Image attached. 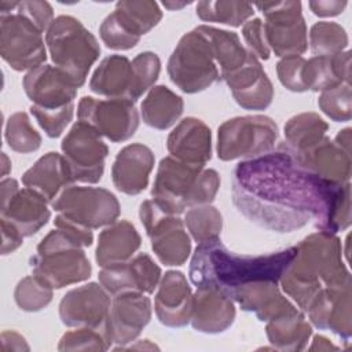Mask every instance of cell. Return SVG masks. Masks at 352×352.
<instances>
[{"label": "cell", "mask_w": 352, "mask_h": 352, "mask_svg": "<svg viewBox=\"0 0 352 352\" xmlns=\"http://www.w3.org/2000/svg\"><path fill=\"white\" fill-rule=\"evenodd\" d=\"M337 183L319 179L278 147L241 161L232 173V202L239 213L261 228L293 232L318 223Z\"/></svg>", "instance_id": "1"}, {"label": "cell", "mask_w": 352, "mask_h": 352, "mask_svg": "<svg viewBox=\"0 0 352 352\" xmlns=\"http://www.w3.org/2000/svg\"><path fill=\"white\" fill-rule=\"evenodd\" d=\"M292 246L261 256H246L230 252L220 238L198 243L188 268L191 283L199 287H213L226 294L235 289L258 282L278 283L283 271L296 256Z\"/></svg>", "instance_id": "2"}, {"label": "cell", "mask_w": 352, "mask_h": 352, "mask_svg": "<svg viewBox=\"0 0 352 352\" xmlns=\"http://www.w3.org/2000/svg\"><path fill=\"white\" fill-rule=\"evenodd\" d=\"M279 282L283 292L307 312L312 300L326 287L351 285V274L342 261V245L336 234L318 231L305 236Z\"/></svg>", "instance_id": "3"}, {"label": "cell", "mask_w": 352, "mask_h": 352, "mask_svg": "<svg viewBox=\"0 0 352 352\" xmlns=\"http://www.w3.org/2000/svg\"><path fill=\"white\" fill-rule=\"evenodd\" d=\"M220 187L214 169L186 164L173 157L160 161L151 199L166 213L180 214L187 208L210 204Z\"/></svg>", "instance_id": "4"}, {"label": "cell", "mask_w": 352, "mask_h": 352, "mask_svg": "<svg viewBox=\"0 0 352 352\" xmlns=\"http://www.w3.org/2000/svg\"><path fill=\"white\" fill-rule=\"evenodd\" d=\"M32 274L52 289H62L87 280L92 267L84 248L66 231L51 230L37 245L30 258Z\"/></svg>", "instance_id": "5"}, {"label": "cell", "mask_w": 352, "mask_h": 352, "mask_svg": "<svg viewBox=\"0 0 352 352\" xmlns=\"http://www.w3.org/2000/svg\"><path fill=\"white\" fill-rule=\"evenodd\" d=\"M45 45L56 67L82 87L100 55L96 37L72 15H59L45 33Z\"/></svg>", "instance_id": "6"}, {"label": "cell", "mask_w": 352, "mask_h": 352, "mask_svg": "<svg viewBox=\"0 0 352 352\" xmlns=\"http://www.w3.org/2000/svg\"><path fill=\"white\" fill-rule=\"evenodd\" d=\"M166 70L170 81L186 94L205 91L221 80L210 43L198 26L180 37Z\"/></svg>", "instance_id": "7"}, {"label": "cell", "mask_w": 352, "mask_h": 352, "mask_svg": "<svg viewBox=\"0 0 352 352\" xmlns=\"http://www.w3.org/2000/svg\"><path fill=\"white\" fill-rule=\"evenodd\" d=\"M43 30L15 8V1L0 3V55L16 72L33 70L47 59Z\"/></svg>", "instance_id": "8"}, {"label": "cell", "mask_w": 352, "mask_h": 352, "mask_svg": "<svg viewBox=\"0 0 352 352\" xmlns=\"http://www.w3.org/2000/svg\"><path fill=\"white\" fill-rule=\"evenodd\" d=\"M278 125L261 114L234 117L217 129V157L221 161L250 160L272 151L278 139Z\"/></svg>", "instance_id": "9"}, {"label": "cell", "mask_w": 352, "mask_h": 352, "mask_svg": "<svg viewBox=\"0 0 352 352\" xmlns=\"http://www.w3.org/2000/svg\"><path fill=\"white\" fill-rule=\"evenodd\" d=\"M162 19L158 3L151 0L118 1L99 26V36L107 48L126 51Z\"/></svg>", "instance_id": "10"}, {"label": "cell", "mask_w": 352, "mask_h": 352, "mask_svg": "<svg viewBox=\"0 0 352 352\" xmlns=\"http://www.w3.org/2000/svg\"><path fill=\"white\" fill-rule=\"evenodd\" d=\"M51 208L73 223L96 230L117 221L121 206L117 197L103 187L69 186L52 202Z\"/></svg>", "instance_id": "11"}, {"label": "cell", "mask_w": 352, "mask_h": 352, "mask_svg": "<svg viewBox=\"0 0 352 352\" xmlns=\"http://www.w3.org/2000/svg\"><path fill=\"white\" fill-rule=\"evenodd\" d=\"M139 217L157 258L169 267L183 265L191 254V239L184 221L177 214L164 212L153 199L140 204Z\"/></svg>", "instance_id": "12"}, {"label": "cell", "mask_w": 352, "mask_h": 352, "mask_svg": "<svg viewBox=\"0 0 352 352\" xmlns=\"http://www.w3.org/2000/svg\"><path fill=\"white\" fill-rule=\"evenodd\" d=\"M265 16L264 36L276 56L301 55L308 50L307 23L300 1H271L254 4Z\"/></svg>", "instance_id": "13"}, {"label": "cell", "mask_w": 352, "mask_h": 352, "mask_svg": "<svg viewBox=\"0 0 352 352\" xmlns=\"http://www.w3.org/2000/svg\"><path fill=\"white\" fill-rule=\"evenodd\" d=\"M60 150L74 182L94 184L102 179L109 147L92 126L77 121L63 138Z\"/></svg>", "instance_id": "14"}, {"label": "cell", "mask_w": 352, "mask_h": 352, "mask_svg": "<svg viewBox=\"0 0 352 352\" xmlns=\"http://www.w3.org/2000/svg\"><path fill=\"white\" fill-rule=\"evenodd\" d=\"M77 117L114 143L131 139L139 128V111L128 99L82 96L77 106Z\"/></svg>", "instance_id": "15"}, {"label": "cell", "mask_w": 352, "mask_h": 352, "mask_svg": "<svg viewBox=\"0 0 352 352\" xmlns=\"http://www.w3.org/2000/svg\"><path fill=\"white\" fill-rule=\"evenodd\" d=\"M110 305L107 290L100 283L89 282L69 290L62 297L59 318L67 327H91L102 331L113 345L109 333Z\"/></svg>", "instance_id": "16"}, {"label": "cell", "mask_w": 352, "mask_h": 352, "mask_svg": "<svg viewBox=\"0 0 352 352\" xmlns=\"http://www.w3.org/2000/svg\"><path fill=\"white\" fill-rule=\"evenodd\" d=\"M98 276L110 296L124 292L151 294L162 278L160 265L147 253H138L124 263L102 267Z\"/></svg>", "instance_id": "17"}, {"label": "cell", "mask_w": 352, "mask_h": 352, "mask_svg": "<svg viewBox=\"0 0 352 352\" xmlns=\"http://www.w3.org/2000/svg\"><path fill=\"white\" fill-rule=\"evenodd\" d=\"M151 300L146 293L124 292L113 296L109 312V333L116 349L135 341L151 319Z\"/></svg>", "instance_id": "18"}, {"label": "cell", "mask_w": 352, "mask_h": 352, "mask_svg": "<svg viewBox=\"0 0 352 352\" xmlns=\"http://www.w3.org/2000/svg\"><path fill=\"white\" fill-rule=\"evenodd\" d=\"M22 87L34 106L47 110H56L74 103L78 89L63 70L52 65H41L29 70L22 80Z\"/></svg>", "instance_id": "19"}, {"label": "cell", "mask_w": 352, "mask_h": 352, "mask_svg": "<svg viewBox=\"0 0 352 352\" xmlns=\"http://www.w3.org/2000/svg\"><path fill=\"white\" fill-rule=\"evenodd\" d=\"M192 290L180 271H166L158 283L154 298V311L158 320L166 327H184L192 315Z\"/></svg>", "instance_id": "20"}, {"label": "cell", "mask_w": 352, "mask_h": 352, "mask_svg": "<svg viewBox=\"0 0 352 352\" xmlns=\"http://www.w3.org/2000/svg\"><path fill=\"white\" fill-rule=\"evenodd\" d=\"M351 285L323 289L309 304L307 314L319 330H330L345 342L352 336Z\"/></svg>", "instance_id": "21"}, {"label": "cell", "mask_w": 352, "mask_h": 352, "mask_svg": "<svg viewBox=\"0 0 352 352\" xmlns=\"http://www.w3.org/2000/svg\"><path fill=\"white\" fill-rule=\"evenodd\" d=\"M235 102L245 110H265L274 99V87L261 62L250 52L246 63L221 77Z\"/></svg>", "instance_id": "22"}, {"label": "cell", "mask_w": 352, "mask_h": 352, "mask_svg": "<svg viewBox=\"0 0 352 352\" xmlns=\"http://www.w3.org/2000/svg\"><path fill=\"white\" fill-rule=\"evenodd\" d=\"M154 162V153L143 143H131L122 147L111 166L114 187L126 195L140 194L148 186Z\"/></svg>", "instance_id": "23"}, {"label": "cell", "mask_w": 352, "mask_h": 352, "mask_svg": "<svg viewBox=\"0 0 352 352\" xmlns=\"http://www.w3.org/2000/svg\"><path fill=\"white\" fill-rule=\"evenodd\" d=\"M166 148L179 161L205 166L212 158L210 128L199 118L186 117L169 133Z\"/></svg>", "instance_id": "24"}, {"label": "cell", "mask_w": 352, "mask_h": 352, "mask_svg": "<svg viewBox=\"0 0 352 352\" xmlns=\"http://www.w3.org/2000/svg\"><path fill=\"white\" fill-rule=\"evenodd\" d=\"M234 300L213 287H199L192 298L191 324L194 330L217 334L226 331L235 320Z\"/></svg>", "instance_id": "25"}, {"label": "cell", "mask_w": 352, "mask_h": 352, "mask_svg": "<svg viewBox=\"0 0 352 352\" xmlns=\"http://www.w3.org/2000/svg\"><path fill=\"white\" fill-rule=\"evenodd\" d=\"M292 155L304 169L322 180L342 184L351 179V153L327 136L309 150Z\"/></svg>", "instance_id": "26"}, {"label": "cell", "mask_w": 352, "mask_h": 352, "mask_svg": "<svg viewBox=\"0 0 352 352\" xmlns=\"http://www.w3.org/2000/svg\"><path fill=\"white\" fill-rule=\"evenodd\" d=\"M230 297L243 311L253 312L261 322H268L300 309L280 293L278 283L270 280H258L241 286Z\"/></svg>", "instance_id": "27"}, {"label": "cell", "mask_w": 352, "mask_h": 352, "mask_svg": "<svg viewBox=\"0 0 352 352\" xmlns=\"http://www.w3.org/2000/svg\"><path fill=\"white\" fill-rule=\"evenodd\" d=\"M48 201L37 191L23 187L16 190L10 199L1 204V219L14 224L23 236L38 232L50 220Z\"/></svg>", "instance_id": "28"}, {"label": "cell", "mask_w": 352, "mask_h": 352, "mask_svg": "<svg viewBox=\"0 0 352 352\" xmlns=\"http://www.w3.org/2000/svg\"><path fill=\"white\" fill-rule=\"evenodd\" d=\"M22 183L41 194L51 204L74 180L65 157L56 151H50L23 173Z\"/></svg>", "instance_id": "29"}, {"label": "cell", "mask_w": 352, "mask_h": 352, "mask_svg": "<svg viewBox=\"0 0 352 352\" xmlns=\"http://www.w3.org/2000/svg\"><path fill=\"white\" fill-rule=\"evenodd\" d=\"M89 89L100 96H107L109 99H128L132 102V60L125 55L118 54L102 59L91 77Z\"/></svg>", "instance_id": "30"}, {"label": "cell", "mask_w": 352, "mask_h": 352, "mask_svg": "<svg viewBox=\"0 0 352 352\" xmlns=\"http://www.w3.org/2000/svg\"><path fill=\"white\" fill-rule=\"evenodd\" d=\"M140 245L142 238L135 226L128 220H117L99 234L95 260L99 267L124 263L135 256Z\"/></svg>", "instance_id": "31"}, {"label": "cell", "mask_w": 352, "mask_h": 352, "mask_svg": "<svg viewBox=\"0 0 352 352\" xmlns=\"http://www.w3.org/2000/svg\"><path fill=\"white\" fill-rule=\"evenodd\" d=\"M307 91L322 92L340 84H351V52L348 50L327 56H312L304 66Z\"/></svg>", "instance_id": "32"}, {"label": "cell", "mask_w": 352, "mask_h": 352, "mask_svg": "<svg viewBox=\"0 0 352 352\" xmlns=\"http://www.w3.org/2000/svg\"><path fill=\"white\" fill-rule=\"evenodd\" d=\"M183 98L165 85H154L140 104L143 122L154 129L165 131L183 114Z\"/></svg>", "instance_id": "33"}, {"label": "cell", "mask_w": 352, "mask_h": 352, "mask_svg": "<svg viewBox=\"0 0 352 352\" xmlns=\"http://www.w3.org/2000/svg\"><path fill=\"white\" fill-rule=\"evenodd\" d=\"M265 333L270 344L279 351H302L305 349L312 327L301 309L268 320Z\"/></svg>", "instance_id": "34"}, {"label": "cell", "mask_w": 352, "mask_h": 352, "mask_svg": "<svg viewBox=\"0 0 352 352\" xmlns=\"http://www.w3.org/2000/svg\"><path fill=\"white\" fill-rule=\"evenodd\" d=\"M198 29L210 43L214 60L220 70V78L238 70L246 63L250 51L242 45V41L235 32L209 25H199Z\"/></svg>", "instance_id": "35"}, {"label": "cell", "mask_w": 352, "mask_h": 352, "mask_svg": "<svg viewBox=\"0 0 352 352\" xmlns=\"http://www.w3.org/2000/svg\"><path fill=\"white\" fill-rule=\"evenodd\" d=\"M327 129V122L319 114L300 113L285 124V140L279 146L290 154H301L318 144L326 136Z\"/></svg>", "instance_id": "36"}, {"label": "cell", "mask_w": 352, "mask_h": 352, "mask_svg": "<svg viewBox=\"0 0 352 352\" xmlns=\"http://www.w3.org/2000/svg\"><path fill=\"white\" fill-rule=\"evenodd\" d=\"M195 12L201 21L242 26L253 14V4L245 1H199Z\"/></svg>", "instance_id": "37"}, {"label": "cell", "mask_w": 352, "mask_h": 352, "mask_svg": "<svg viewBox=\"0 0 352 352\" xmlns=\"http://www.w3.org/2000/svg\"><path fill=\"white\" fill-rule=\"evenodd\" d=\"M351 183L337 184L322 219L315 224L319 231L337 234L351 226Z\"/></svg>", "instance_id": "38"}, {"label": "cell", "mask_w": 352, "mask_h": 352, "mask_svg": "<svg viewBox=\"0 0 352 352\" xmlns=\"http://www.w3.org/2000/svg\"><path fill=\"white\" fill-rule=\"evenodd\" d=\"M184 226L197 243L220 238L223 230V216L212 205L190 208L184 214Z\"/></svg>", "instance_id": "39"}, {"label": "cell", "mask_w": 352, "mask_h": 352, "mask_svg": "<svg viewBox=\"0 0 352 352\" xmlns=\"http://www.w3.org/2000/svg\"><path fill=\"white\" fill-rule=\"evenodd\" d=\"M4 138L10 148L21 154L37 151L41 146V135L33 126L25 111H16L8 117Z\"/></svg>", "instance_id": "40"}, {"label": "cell", "mask_w": 352, "mask_h": 352, "mask_svg": "<svg viewBox=\"0 0 352 352\" xmlns=\"http://www.w3.org/2000/svg\"><path fill=\"white\" fill-rule=\"evenodd\" d=\"M309 47L314 56L336 55L346 50L348 34L340 23L320 21L309 30Z\"/></svg>", "instance_id": "41"}, {"label": "cell", "mask_w": 352, "mask_h": 352, "mask_svg": "<svg viewBox=\"0 0 352 352\" xmlns=\"http://www.w3.org/2000/svg\"><path fill=\"white\" fill-rule=\"evenodd\" d=\"M54 297V289L36 275L22 278L14 290V300L19 309L37 312L44 309Z\"/></svg>", "instance_id": "42"}, {"label": "cell", "mask_w": 352, "mask_h": 352, "mask_svg": "<svg viewBox=\"0 0 352 352\" xmlns=\"http://www.w3.org/2000/svg\"><path fill=\"white\" fill-rule=\"evenodd\" d=\"M318 106L333 121H349L352 117L351 84H340L322 91L318 98Z\"/></svg>", "instance_id": "43"}, {"label": "cell", "mask_w": 352, "mask_h": 352, "mask_svg": "<svg viewBox=\"0 0 352 352\" xmlns=\"http://www.w3.org/2000/svg\"><path fill=\"white\" fill-rule=\"evenodd\" d=\"M133 67V95L132 102L140 99V96L151 89L158 80L161 72V60L157 54L144 51L138 54L132 59Z\"/></svg>", "instance_id": "44"}, {"label": "cell", "mask_w": 352, "mask_h": 352, "mask_svg": "<svg viewBox=\"0 0 352 352\" xmlns=\"http://www.w3.org/2000/svg\"><path fill=\"white\" fill-rule=\"evenodd\" d=\"M111 344L106 336L91 327H76L59 340V351H107Z\"/></svg>", "instance_id": "45"}, {"label": "cell", "mask_w": 352, "mask_h": 352, "mask_svg": "<svg viewBox=\"0 0 352 352\" xmlns=\"http://www.w3.org/2000/svg\"><path fill=\"white\" fill-rule=\"evenodd\" d=\"M30 113L48 138H59L73 120L74 103L56 110H47L32 104Z\"/></svg>", "instance_id": "46"}, {"label": "cell", "mask_w": 352, "mask_h": 352, "mask_svg": "<svg viewBox=\"0 0 352 352\" xmlns=\"http://www.w3.org/2000/svg\"><path fill=\"white\" fill-rule=\"evenodd\" d=\"M307 59L301 55H290L280 58L276 63V74L280 84L292 92H305L304 66Z\"/></svg>", "instance_id": "47"}, {"label": "cell", "mask_w": 352, "mask_h": 352, "mask_svg": "<svg viewBox=\"0 0 352 352\" xmlns=\"http://www.w3.org/2000/svg\"><path fill=\"white\" fill-rule=\"evenodd\" d=\"M242 36L245 43L249 47V51L257 56V59L267 60L270 59L271 51L267 45L265 36H264V26L260 18L249 19L242 26Z\"/></svg>", "instance_id": "48"}, {"label": "cell", "mask_w": 352, "mask_h": 352, "mask_svg": "<svg viewBox=\"0 0 352 352\" xmlns=\"http://www.w3.org/2000/svg\"><path fill=\"white\" fill-rule=\"evenodd\" d=\"M15 8L47 32L54 22V10L48 1H15Z\"/></svg>", "instance_id": "49"}, {"label": "cell", "mask_w": 352, "mask_h": 352, "mask_svg": "<svg viewBox=\"0 0 352 352\" xmlns=\"http://www.w3.org/2000/svg\"><path fill=\"white\" fill-rule=\"evenodd\" d=\"M54 224L56 228H60L63 231H66L67 234H70L82 248H88L92 245L94 242V234H92V230L89 228H85V227H81L76 223H73L72 220L66 219L65 216L62 214H58L54 220Z\"/></svg>", "instance_id": "50"}, {"label": "cell", "mask_w": 352, "mask_h": 352, "mask_svg": "<svg viewBox=\"0 0 352 352\" xmlns=\"http://www.w3.org/2000/svg\"><path fill=\"white\" fill-rule=\"evenodd\" d=\"M0 227H1V254H10L15 252L23 243V235L21 231L7 221L6 219L0 217Z\"/></svg>", "instance_id": "51"}, {"label": "cell", "mask_w": 352, "mask_h": 352, "mask_svg": "<svg viewBox=\"0 0 352 352\" xmlns=\"http://www.w3.org/2000/svg\"><path fill=\"white\" fill-rule=\"evenodd\" d=\"M348 1L342 0H315V1H309L308 7L312 11V14L318 15V16H336L344 12V10L346 8Z\"/></svg>", "instance_id": "52"}, {"label": "cell", "mask_w": 352, "mask_h": 352, "mask_svg": "<svg viewBox=\"0 0 352 352\" xmlns=\"http://www.w3.org/2000/svg\"><path fill=\"white\" fill-rule=\"evenodd\" d=\"M1 349L7 351H29V345L19 333L16 331H3L1 333Z\"/></svg>", "instance_id": "53"}, {"label": "cell", "mask_w": 352, "mask_h": 352, "mask_svg": "<svg viewBox=\"0 0 352 352\" xmlns=\"http://www.w3.org/2000/svg\"><path fill=\"white\" fill-rule=\"evenodd\" d=\"M308 349L309 351H337L338 346L331 344L330 340H327L326 337L316 334V336H314L312 345Z\"/></svg>", "instance_id": "54"}, {"label": "cell", "mask_w": 352, "mask_h": 352, "mask_svg": "<svg viewBox=\"0 0 352 352\" xmlns=\"http://www.w3.org/2000/svg\"><path fill=\"white\" fill-rule=\"evenodd\" d=\"M351 132L352 129L351 128H344L342 131H340L337 133V136L334 138V142L341 147L344 148L345 151L351 153Z\"/></svg>", "instance_id": "55"}, {"label": "cell", "mask_w": 352, "mask_h": 352, "mask_svg": "<svg viewBox=\"0 0 352 352\" xmlns=\"http://www.w3.org/2000/svg\"><path fill=\"white\" fill-rule=\"evenodd\" d=\"M11 170V161L8 160L6 153H1V176H7V173Z\"/></svg>", "instance_id": "56"}, {"label": "cell", "mask_w": 352, "mask_h": 352, "mask_svg": "<svg viewBox=\"0 0 352 352\" xmlns=\"http://www.w3.org/2000/svg\"><path fill=\"white\" fill-rule=\"evenodd\" d=\"M188 4H190V3H175V1H164V3H162V6H164L165 8H168V10H170V11L180 10V8H183V7L188 6Z\"/></svg>", "instance_id": "57"}]
</instances>
